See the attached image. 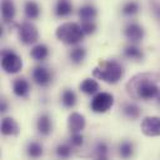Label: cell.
Segmentation results:
<instances>
[{
	"label": "cell",
	"mask_w": 160,
	"mask_h": 160,
	"mask_svg": "<svg viewBox=\"0 0 160 160\" xmlns=\"http://www.w3.org/2000/svg\"><path fill=\"white\" fill-rule=\"evenodd\" d=\"M126 89L130 95L142 100L155 99L160 94V88L152 80V75L150 74H141L132 78L128 82Z\"/></svg>",
	"instance_id": "obj_1"
},
{
	"label": "cell",
	"mask_w": 160,
	"mask_h": 160,
	"mask_svg": "<svg viewBox=\"0 0 160 160\" xmlns=\"http://www.w3.org/2000/svg\"><path fill=\"white\" fill-rule=\"evenodd\" d=\"M92 75L108 84H116L124 76V68L115 60H109L101 64L100 68H95Z\"/></svg>",
	"instance_id": "obj_2"
},
{
	"label": "cell",
	"mask_w": 160,
	"mask_h": 160,
	"mask_svg": "<svg viewBox=\"0 0 160 160\" xmlns=\"http://www.w3.org/2000/svg\"><path fill=\"white\" fill-rule=\"evenodd\" d=\"M55 35L60 41L68 45H76L84 39L85 32L82 31L81 25L76 22H64L56 29Z\"/></svg>",
	"instance_id": "obj_3"
},
{
	"label": "cell",
	"mask_w": 160,
	"mask_h": 160,
	"mask_svg": "<svg viewBox=\"0 0 160 160\" xmlns=\"http://www.w3.org/2000/svg\"><path fill=\"white\" fill-rule=\"evenodd\" d=\"M1 68L8 74H16L21 70L22 61L12 50H4L1 54Z\"/></svg>",
	"instance_id": "obj_4"
},
{
	"label": "cell",
	"mask_w": 160,
	"mask_h": 160,
	"mask_svg": "<svg viewBox=\"0 0 160 160\" xmlns=\"http://www.w3.org/2000/svg\"><path fill=\"white\" fill-rule=\"evenodd\" d=\"M112 105H114V96L110 92H105V91L98 92L90 102L91 110L98 114L106 112L108 110L111 109Z\"/></svg>",
	"instance_id": "obj_5"
},
{
	"label": "cell",
	"mask_w": 160,
	"mask_h": 160,
	"mask_svg": "<svg viewBox=\"0 0 160 160\" xmlns=\"http://www.w3.org/2000/svg\"><path fill=\"white\" fill-rule=\"evenodd\" d=\"M18 32H19L20 41L25 45H31V44L36 42L39 39V31H38L36 26L29 21L21 22L18 28Z\"/></svg>",
	"instance_id": "obj_6"
},
{
	"label": "cell",
	"mask_w": 160,
	"mask_h": 160,
	"mask_svg": "<svg viewBox=\"0 0 160 160\" xmlns=\"http://www.w3.org/2000/svg\"><path fill=\"white\" fill-rule=\"evenodd\" d=\"M141 131L146 136H160V118L146 116L141 121Z\"/></svg>",
	"instance_id": "obj_7"
},
{
	"label": "cell",
	"mask_w": 160,
	"mask_h": 160,
	"mask_svg": "<svg viewBox=\"0 0 160 160\" xmlns=\"http://www.w3.org/2000/svg\"><path fill=\"white\" fill-rule=\"evenodd\" d=\"M144 29L141 25L136 24V22H131L129 25L125 26L124 29V35L125 38L131 41V42H139L144 39Z\"/></svg>",
	"instance_id": "obj_8"
},
{
	"label": "cell",
	"mask_w": 160,
	"mask_h": 160,
	"mask_svg": "<svg viewBox=\"0 0 160 160\" xmlns=\"http://www.w3.org/2000/svg\"><path fill=\"white\" fill-rule=\"evenodd\" d=\"M32 79L40 86H48L52 80V74L45 66H36L32 70Z\"/></svg>",
	"instance_id": "obj_9"
},
{
	"label": "cell",
	"mask_w": 160,
	"mask_h": 160,
	"mask_svg": "<svg viewBox=\"0 0 160 160\" xmlns=\"http://www.w3.org/2000/svg\"><path fill=\"white\" fill-rule=\"evenodd\" d=\"M85 116L80 112H71L68 118V128L71 132H81L85 128Z\"/></svg>",
	"instance_id": "obj_10"
},
{
	"label": "cell",
	"mask_w": 160,
	"mask_h": 160,
	"mask_svg": "<svg viewBox=\"0 0 160 160\" xmlns=\"http://www.w3.org/2000/svg\"><path fill=\"white\" fill-rule=\"evenodd\" d=\"M12 91L19 98H26L30 92V84L24 78H18L12 84Z\"/></svg>",
	"instance_id": "obj_11"
},
{
	"label": "cell",
	"mask_w": 160,
	"mask_h": 160,
	"mask_svg": "<svg viewBox=\"0 0 160 160\" xmlns=\"http://www.w3.org/2000/svg\"><path fill=\"white\" fill-rule=\"evenodd\" d=\"M19 131H20L19 125L12 118H4L2 119V121H1V132H2V135L15 136V135L19 134Z\"/></svg>",
	"instance_id": "obj_12"
},
{
	"label": "cell",
	"mask_w": 160,
	"mask_h": 160,
	"mask_svg": "<svg viewBox=\"0 0 160 160\" xmlns=\"http://www.w3.org/2000/svg\"><path fill=\"white\" fill-rule=\"evenodd\" d=\"M16 9L11 0H4L1 4V16L5 22H11L15 18Z\"/></svg>",
	"instance_id": "obj_13"
},
{
	"label": "cell",
	"mask_w": 160,
	"mask_h": 160,
	"mask_svg": "<svg viewBox=\"0 0 160 160\" xmlns=\"http://www.w3.org/2000/svg\"><path fill=\"white\" fill-rule=\"evenodd\" d=\"M36 128H38V131L46 136L51 132L52 130V122H51V119L48 114H41L38 119V122H36Z\"/></svg>",
	"instance_id": "obj_14"
},
{
	"label": "cell",
	"mask_w": 160,
	"mask_h": 160,
	"mask_svg": "<svg viewBox=\"0 0 160 160\" xmlns=\"http://www.w3.org/2000/svg\"><path fill=\"white\" fill-rule=\"evenodd\" d=\"M98 15V11L95 9L94 5H84L79 9V18L81 21H89V20H94Z\"/></svg>",
	"instance_id": "obj_15"
},
{
	"label": "cell",
	"mask_w": 160,
	"mask_h": 160,
	"mask_svg": "<svg viewBox=\"0 0 160 160\" xmlns=\"http://www.w3.org/2000/svg\"><path fill=\"white\" fill-rule=\"evenodd\" d=\"M30 55L32 59L38 60V61H42L45 60L48 56H49V49L46 45L44 44H39V45H35L31 51H30Z\"/></svg>",
	"instance_id": "obj_16"
},
{
	"label": "cell",
	"mask_w": 160,
	"mask_h": 160,
	"mask_svg": "<svg viewBox=\"0 0 160 160\" xmlns=\"http://www.w3.org/2000/svg\"><path fill=\"white\" fill-rule=\"evenodd\" d=\"M72 11V5L70 1L68 0H59L56 6H55V14L56 16L59 18H64V16H68L70 15Z\"/></svg>",
	"instance_id": "obj_17"
},
{
	"label": "cell",
	"mask_w": 160,
	"mask_h": 160,
	"mask_svg": "<svg viewBox=\"0 0 160 160\" xmlns=\"http://www.w3.org/2000/svg\"><path fill=\"white\" fill-rule=\"evenodd\" d=\"M24 11H25V15L28 19H36L39 15H40V8L38 5V2H35L34 0H28L25 2V6H24Z\"/></svg>",
	"instance_id": "obj_18"
},
{
	"label": "cell",
	"mask_w": 160,
	"mask_h": 160,
	"mask_svg": "<svg viewBox=\"0 0 160 160\" xmlns=\"http://www.w3.org/2000/svg\"><path fill=\"white\" fill-rule=\"evenodd\" d=\"M80 90H81L84 94L92 95V94L98 92V90H99V84H98V81L94 80V79H85V80L80 84Z\"/></svg>",
	"instance_id": "obj_19"
},
{
	"label": "cell",
	"mask_w": 160,
	"mask_h": 160,
	"mask_svg": "<svg viewBox=\"0 0 160 160\" xmlns=\"http://www.w3.org/2000/svg\"><path fill=\"white\" fill-rule=\"evenodd\" d=\"M124 55H125L128 59L136 60V61H140V60L144 58V52H142L141 49L138 48L136 45H129V46H126L125 50H124Z\"/></svg>",
	"instance_id": "obj_20"
},
{
	"label": "cell",
	"mask_w": 160,
	"mask_h": 160,
	"mask_svg": "<svg viewBox=\"0 0 160 160\" xmlns=\"http://www.w3.org/2000/svg\"><path fill=\"white\" fill-rule=\"evenodd\" d=\"M61 102L68 109L72 108L76 104V94L70 89H65L62 91V95H61Z\"/></svg>",
	"instance_id": "obj_21"
},
{
	"label": "cell",
	"mask_w": 160,
	"mask_h": 160,
	"mask_svg": "<svg viewBox=\"0 0 160 160\" xmlns=\"http://www.w3.org/2000/svg\"><path fill=\"white\" fill-rule=\"evenodd\" d=\"M85 56H86V51H85L84 48H80V46L72 49L71 52H70V60H71L74 64H80V62H82L84 59H85Z\"/></svg>",
	"instance_id": "obj_22"
},
{
	"label": "cell",
	"mask_w": 160,
	"mask_h": 160,
	"mask_svg": "<svg viewBox=\"0 0 160 160\" xmlns=\"http://www.w3.org/2000/svg\"><path fill=\"white\" fill-rule=\"evenodd\" d=\"M122 112L129 119H138L140 116V109L135 104H126L122 109Z\"/></svg>",
	"instance_id": "obj_23"
},
{
	"label": "cell",
	"mask_w": 160,
	"mask_h": 160,
	"mask_svg": "<svg viewBox=\"0 0 160 160\" xmlns=\"http://www.w3.org/2000/svg\"><path fill=\"white\" fill-rule=\"evenodd\" d=\"M132 150H134V145H132V142H130L128 140H124L119 145V154L122 158H125V159L126 158H130L132 155Z\"/></svg>",
	"instance_id": "obj_24"
},
{
	"label": "cell",
	"mask_w": 160,
	"mask_h": 160,
	"mask_svg": "<svg viewBox=\"0 0 160 160\" xmlns=\"http://www.w3.org/2000/svg\"><path fill=\"white\" fill-rule=\"evenodd\" d=\"M138 11H139V4H138L136 1H134V0H130V1L125 2L124 6H122V14H124V15L132 16V15H135Z\"/></svg>",
	"instance_id": "obj_25"
},
{
	"label": "cell",
	"mask_w": 160,
	"mask_h": 160,
	"mask_svg": "<svg viewBox=\"0 0 160 160\" xmlns=\"http://www.w3.org/2000/svg\"><path fill=\"white\" fill-rule=\"evenodd\" d=\"M28 155L31 158H39L42 155V146L39 142H30L28 145Z\"/></svg>",
	"instance_id": "obj_26"
},
{
	"label": "cell",
	"mask_w": 160,
	"mask_h": 160,
	"mask_svg": "<svg viewBox=\"0 0 160 160\" xmlns=\"http://www.w3.org/2000/svg\"><path fill=\"white\" fill-rule=\"evenodd\" d=\"M108 152H109L108 145H106L104 141H100V142L96 145V149H95L96 158H99V159H106V158H108Z\"/></svg>",
	"instance_id": "obj_27"
},
{
	"label": "cell",
	"mask_w": 160,
	"mask_h": 160,
	"mask_svg": "<svg viewBox=\"0 0 160 160\" xmlns=\"http://www.w3.org/2000/svg\"><path fill=\"white\" fill-rule=\"evenodd\" d=\"M56 154L59 158H69L71 155V146L66 144H61L56 148Z\"/></svg>",
	"instance_id": "obj_28"
},
{
	"label": "cell",
	"mask_w": 160,
	"mask_h": 160,
	"mask_svg": "<svg viewBox=\"0 0 160 160\" xmlns=\"http://www.w3.org/2000/svg\"><path fill=\"white\" fill-rule=\"evenodd\" d=\"M81 28H82V31L85 32V35H90L92 32H95L96 30V25L92 20H89V21H82L81 22Z\"/></svg>",
	"instance_id": "obj_29"
},
{
	"label": "cell",
	"mask_w": 160,
	"mask_h": 160,
	"mask_svg": "<svg viewBox=\"0 0 160 160\" xmlns=\"http://www.w3.org/2000/svg\"><path fill=\"white\" fill-rule=\"evenodd\" d=\"M84 142V138L80 132H71V136H70V144L71 146H75V148H79L81 146Z\"/></svg>",
	"instance_id": "obj_30"
},
{
	"label": "cell",
	"mask_w": 160,
	"mask_h": 160,
	"mask_svg": "<svg viewBox=\"0 0 160 160\" xmlns=\"http://www.w3.org/2000/svg\"><path fill=\"white\" fill-rule=\"evenodd\" d=\"M154 12H155V16L159 19L160 21V4H155L154 5Z\"/></svg>",
	"instance_id": "obj_31"
},
{
	"label": "cell",
	"mask_w": 160,
	"mask_h": 160,
	"mask_svg": "<svg viewBox=\"0 0 160 160\" xmlns=\"http://www.w3.org/2000/svg\"><path fill=\"white\" fill-rule=\"evenodd\" d=\"M0 110H1V112H5V111L8 110V104H6V101H5V100H1V105H0Z\"/></svg>",
	"instance_id": "obj_32"
}]
</instances>
